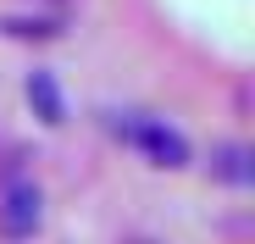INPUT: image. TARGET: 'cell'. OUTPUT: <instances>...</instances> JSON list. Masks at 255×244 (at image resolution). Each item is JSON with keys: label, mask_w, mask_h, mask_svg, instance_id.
I'll use <instances>...</instances> for the list:
<instances>
[{"label": "cell", "mask_w": 255, "mask_h": 244, "mask_svg": "<svg viewBox=\"0 0 255 244\" xmlns=\"http://www.w3.org/2000/svg\"><path fill=\"white\" fill-rule=\"evenodd\" d=\"M39 228V189L33 183H11L0 194V233L6 239H28Z\"/></svg>", "instance_id": "obj_2"}, {"label": "cell", "mask_w": 255, "mask_h": 244, "mask_svg": "<svg viewBox=\"0 0 255 244\" xmlns=\"http://www.w3.org/2000/svg\"><path fill=\"white\" fill-rule=\"evenodd\" d=\"M211 172H222V178L244 183V178H250V167H244V150H217V161H211Z\"/></svg>", "instance_id": "obj_4"}, {"label": "cell", "mask_w": 255, "mask_h": 244, "mask_svg": "<svg viewBox=\"0 0 255 244\" xmlns=\"http://www.w3.org/2000/svg\"><path fill=\"white\" fill-rule=\"evenodd\" d=\"M28 100L39 106L45 122H61V95H56V78H50V72H33V78H28Z\"/></svg>", "instance_id": "obj_3"}, {"label": "cell", "mask_w": 255, "mask_h": 244, "mask_svg": "<svg viewBox=\"0 0 255 244\" xmlns=\"http://www.w3.org/2000/svg\"><path fill=\"white\" fill-rule=\"evenodd\" d=\"M117 133H122L128 144H139L155 167H183V161H189L183 133H172V128H166V122H155V117H128V122H117Z\"/></svg>", "instance_id": "obj_1"}]
</instances>
